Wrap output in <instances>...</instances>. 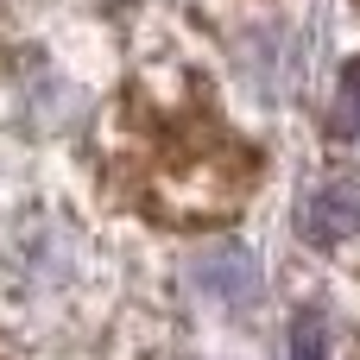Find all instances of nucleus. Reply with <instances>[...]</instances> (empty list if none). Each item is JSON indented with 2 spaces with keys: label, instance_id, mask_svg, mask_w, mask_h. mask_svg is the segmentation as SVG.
<instances>
[{
  "label": "nucleus",
  "instance_id": "1",
  "mask_svg": "<svg viewBox=\"0 0 360 360\" xmlns=\"http://www.w3.org/2000/svg\"><path fill=\"white\" fill-rule=\"evenodd\" d=\"M240 196H247V177H240L228 158L177 165V171H165L158 190H152L158 215H171V221H221V215L240 209Z\"/></svg>",
  "mask_w": 360,
  "mask_h": 360
},
{
  "label": "nucleus",
  "instance_id": "2",
  "mask_svg": "<svg viewBox=\"0 0 360 360\" xmlns=\"http://www.w3.org/2000/svg\"><path fill=\"white\" fill-rule=\"evenodd\" d=\"M297 234H304L310 247H342V240H354L360 234V177L354 171H335V177H323V184L304 190V202H297Z\"/></svg>",
  "mask_w": 360,
  "mask_h": 360
},
{
  "label": "nucleus",
  "instance_id": "3",
  "mask_svg": "<svg viewBox=\"0 0 360 360\" xmlns=\"http://www.w3.org/2000/svg\"><path fill=\"white\" fill-rule=\"evenodd\" d=\"M190 272H196V285H202L215 304H253V297H259V259H253L240 240H215L209 253L190 259Z\"/></svg>",
  "mask_w": 360,
  "mask_h": 360
},
{
  "label": "nucleus",
  "instance_id": "4",
  "mask_svg": "<svg viewBox=\"0 0 360 360\" xmlns=\"http://www.w3.org/2000/svg\"><path fill=\"white\" fill-rule=\"evenodd\" d=\"M285 360H329V329H323V316H297Z\"/></svg>",
  "mask_w": 360,
  "mask_h": 360
}]
</instances>
